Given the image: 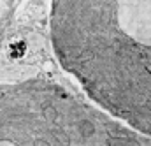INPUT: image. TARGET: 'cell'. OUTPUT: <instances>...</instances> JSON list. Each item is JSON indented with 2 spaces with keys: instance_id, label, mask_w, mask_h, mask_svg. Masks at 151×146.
<instances>
[{
  "instance_id": "1",
  "label": "cell",
  "mask_w": 151,
  "mask_h": 146,
  "mask_svg": "<svg viewBox=\"0 0 151 146\" xmlns=\"http://www.w3.org/2000/svg\"><path fill=\"white\" fill-rule=\"evenodd\" d=\"M51 27L62 60L83 72L139 48L148 49L139 64L151 65V0H53Z\"/></svg>"
},
{
  "instance_id": "2",
  "label": "cell",
  "mask_w": 151,
  "mask_h": 146,
  "mask_svg": "<svg viewBox=\"0 0 151 146\" xmlns=\"http://www.w3.org/2000/svg\"><path fill=\"white\" fill-rule=\"evenodd\" d=\"M79 132H81L83 137H91V136H95L97 129H95L93 121H90V120H83V121L79 123Z\"/></svg>"
},
{
  "instance_id": "3",
  "label": "cell",
  "mask_w": 151,
  "mask_h": 146,
  "mask_svg": "<svg viewBox=\"0 0 151 146\" xmlns=\"http://www.w3.org/2000/svg\"><path fill=\"white\" fill-rule=\"evenodd\" d=\"M128 145H130V146H139V145H137V143H134V141H130Z\"/></svg>"
}]
</instances>
